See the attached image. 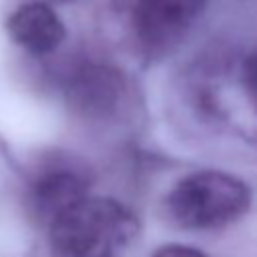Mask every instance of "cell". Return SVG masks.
I'll return each mask as SVG.
<instances>
[{"mask_svg":"<svg viewBox=\"0 0 257 257\" xmlns=\"http://www.w3.org/2000/svg\"><path fill=\"white\" fill-rule=\"evenodd\" d=\"M137 231V219L118 201L86 195L48 225V239L60 257H112Z\"/></svg>","mask_w":257,"mask_h":257,"instance_id":"6da1fadb","label":"cell"},{"mask_svg":"<svg viewBox=\"0 0 257 257\" xmlns=\"http://www.w3.org/2000/svg\"><path fill=\"white\" fill-rule=\"evenodd\" d=\"M251 193L243 181L221 171L181 179L167 197L171 219L185 229H215L245 215Z\"/></svg>","mask_w":257,"mask_h":257,"instance_id":"7a4b0ae2","label":"cell"},{"mask_svg":"<svg viewBox=\"0 0 257 257\" xmlns=\"http://www.w3.org/2000/svg\"><path fill=\"white\" fill-rule=\"evenodd\" d=\"M205 0H137L133 10L139 42L147 52L171 48L193 26Z\"/></svg>","mask_w":257,"mask_h":257,"instance_id":"3957f363","label":"cell"},{"mask_svg":"<svg viewBox=\"0 0 257 257\" xmlns=\"http://www.w3.org/2000/svg\"><path fill=\"white\" fill-rule=\"evenodd\" d=\"M124 92L122 76L100 64L78 68L66 86L68 104L86 118H104L114 112Z\"/></svg>","mask_w":257,"mask_h":257,"instance_id":"277c9868","label":"cell"},{"mask_svg":"<svg viewBox=\"0 0 257 257\" xmlns=\"http://www.w3.org/2000/svg\"><path fill=\"white\" fill-rule=\"evenodd\" d=\"M86 189V181L80 173L60 165L46 167L32 179L28 203L34 217L48 227L58 215L82 201L88 195Z\"/></svg>","mask_w":257,"mask_h":257,"instance_id":"5b68a950","label":"cell"},{"mask_svg":"<svg viewBox=\"0 0 257 257\" xmlns=\"http://www.w3.org/2000/svg\"><path fill=\"white\" fill-rule=\"evenodd\" d=\"M8 36L30 54H48L60 46L66 36L64 24L54 8L34 0L18 6L6 20Z\"/></svg>","mask_w":257,"mask_h":257,"instance_id":"8992f818","label":"cell"},{"mask_svg":"<svg viewBox=\"0 0 257 257\" xmlns=\"http://www.w3.org/2000/svg\"><path fill=\"white\" fill-rule=\"evenodd\" d=\"M153 257H205V255H203L199 249H195V247L173 243V245H163V247H159V249L153 253Z\"/></svg>","mask_w":257,"mask_h":257,"instance_id":"52a82bcc","label":"cell"},{"mask_svg":"<svg viewBox=\"0 0 257 257\" xmlns=\"http://www.w3.org/2000/svg\"><path fill=\"white\" fill-rule=\"evenodd\" d=\"M120 2H124V4H128V6H133L137 0H120Z\"/></svg>","mask_w":257,"mask_h":257,"instance_id":"ba28073f","label":"cell"},{"mask_svg":"<svg viewBox=\"0 0 257 257\" xmlns=\"http://www.w3.org/2000/svg\"><path fill=\"white\" fill-rule=\"evenodd\" d=\"M60 2H70V0H60Z\"/></svg>","mask_w":257,"mask_h":257,"instance_id":"9c48e42d","label":"cell"}]
</instances>
